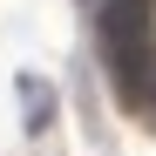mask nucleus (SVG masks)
<instances>
[{
  "label": "nucleus",
  "mask_w": 156,
  "mask_h": 156,
  "mask_svg": "<svg viewBox=\"0 0 156 156\" xmlns=\"http://www.w3.org/2000/svg\"><path fill=\"white\" fill-rule=\"evenodd\" d=\"M149 41H156V0H102V55L129 88L143 75Z\"/></svg>",
  "instance_id": "nucleus-1"
},
{
  "label": "nucleus",
  "mask_w": 156,
  "mask_h": 156,
  "mask_svg": "<svg viewBox=\"0 0 156 156\" xmlns=\"http://www.w3.org/2000/svg\"><path fill=\"white\" fill-rule=\"evenodd\" d=\"M143 102L156 109V41H149V55H143Z\"/></svg>",
  "instance_id": "nucleus-2"
},
{
  "label": "nucleus",
  "mask_w": 156,
  "mask_h": 156,
  "mask_svg": "<svg viewBox=\"0 0 156 156\" xmlns=\"http://www.w3.org/2000/svg\"><path fill=\"white\" fill-rule=\"evenodd\" d=\"M88 7H102V0H88Z\"/></svg>",
  "instance_id": "nucleus-3"
}]
</instances>
